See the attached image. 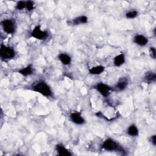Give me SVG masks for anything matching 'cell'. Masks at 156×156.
<instances>
[{"label":"cell","instance_id":"277c9868","mask_svg":"<svg viewBox=\"0 0 156 156\" xmlns=\"http://www.w3.org/2000/svg\"><path fill=\"white\" fill-rule=\"evenodd\" d=\"M49 35L47 30H43L41 29L40 25L35 26L30 32V36L39 40H46Z\"/></svg>","mask_w":156,"mask_h":156},{"label":"cell","instance_id":"ac0fdd59","mask_svg":"<svg viewBox=\"0 0 156 156\" xmlns=\"http://www.w3.org/2000/svg\"><path fill=\"white\" fill-rule=\"evenodd\" d=\"M126 17L128 19H133L137 16L138 12L136 10H130L126 13Z\"/></svg>","mask_w":156,"mask_h":156},{"label":"cell","instance_id":"8992f818","mask_svg":"<svg viewBox=\"0 0 156 156\" xmlns=\"http://www.w3.org/2000/svg\"><path fill=\"white\" fill-rule=\"evenodd\" d=\"M94 88L104 97L107 98L108 97L110 94V91L112 90V88H111L109 85L102 83L100 82L97 83L96 85L94 86Z\"/></svg>","mask_w":156,"mask_h":156},{"label":"cell","instance_id":"8fae6325","mask_svg":"<svg viewBox=\"0 0 156 156\" xmlns=\"http://www.w3.org/2000/svg\"><path fill=\"white\" fill-rule=\"evenodd\" d=\"M127 85H128L127 79L126 77H121L116 85V88L120 91H122L127 88Z\"/></svg>","mask_w":156,"mask_h":156},{"label":"cell","instance_id":"9a60e30c","mask_svg":"<svg viewBox=\"0 0 156 156\" xmlns=\"http://www.w3.org/2000/svg\"><path fill=\"white\" fill-rule=\"evenodd\" d=\"M127 133L131 136H137L139 134V130L135 124L130 125L127 129Z\"/></svg>","mask_w":156,"mask_h":156},{"label":"cell","instance_id":"ba28073f","mask_svg":"<svg viewBox=\"0 0 156 156\" xmlns=\"http://www.w3.org/2000/svg\"><path fill=\"white\" fill-rule=\"evenodd\" d=\"M55 150L58 155L61 156H71L72 154L66 149L62 144H57L55 145Z\"/></svg>","mask_w":156,"mask_h":156},{"label":"cell","instance_id":"ffe728a7","mask_svg":"<svg viewBox=\"0 0 156 156\" xmlns=\"http://www.w3.org/2000/svg\"><path fill=\"white\" fill-rule=\"evenodd\" d=\"M27 11H32L34 9V2L32 1H26V8Z\"/></svg>","mask_w":156,"mask_h":156},{"label":"cell","instance_id":"7a4b0ae2","mask_svg":"<svg viewBox=\"0 0 156 156\" xmlns=\"http://www.w3.org/2000/svg\"><path fill=\"white\" fill-rule=\"evenodd\" d=\"M102 149L107 151H116L120 152L121 153L125 152L124 148L116 141L111 138L106 139L102 143Z\"/></svg>","mask_w":156,"mask_h":156},{"label":"cell","instance_id":"2e32d148","mask_svg":"<svg viewBox=\"0 0 156 156\" xmlns=\"http://www.w3.org/2000/svg\"><path fill=\"white\" fill-rule=\"evenodd\" d=\"M71 24L73 25H78L80 24H85L88 22V18L85 15L79 16L74 19H73L71 21Z\"/></svg>","mask_w":156,"mask_h":156},{"label":"cell","instance_id":"4fadbf2b","mask_svg":"<svg viewBox=\"0 0 156 156\" xmlns=\"http://www.w3.org/2000/svg\"><path fill=\"white\" fill-rule=\"evenodd\" d=\"M125 62V56L124 54L121 53L114 57L113 64L115 66H121Z\"/></svg>","mask_w":156,"mask_h":156},{"label":"cell","instance_id":"9c48e42d","mask_svg":"<svg viewBox=\"0 0 156 156\" xmlns=\"http://www.w3.org/2000/svg\"><path fill=\"white\" fill-rule=\"evenodd\" d=\"M133 42L138 46H144L148 43V39L142 34H137L133 38Z\"/></svg>","mask_w":156,"mask_h":156},{"label":"cell","instance_id":"e0dca14e","mask_svg":"<svg viewBox=\"0 0 156 156\" xmlns=\"http://www.w3.org/2000/svg\"><path fill=\"white\" fill-rule=\"evenodd\" d=\"M144 79L147 82H155L156 80V74L155 73L150 71L147 72L144 76Z\"/></svg>","mask_w":156,"mask_h":156},{"label":"cell","instance_id":"7c38bea8","mask_svg":"<svg viewBox=\"0 0 156 156\" xmlns=\"http://www.w3.org/2000/svg\"><path fill=\"white\" fill-rule=\"evenodd\" d=\"M105 70V66L102 65H97L89 69L88 71L90 74L99 75L102 73Z\"/></svg>","mask_w":156,"mask_h":156},{"label":"cell","instance_id":"7402d4cb","mask_svg":"<svg viewBox=\"0 0 156 156\" xmlns=\"http://www.w3.org/2000/svg\"><path fill=\"white\" fill-rule=\"evenodd\" d=\"M149 141L152 143L153 146H155L156 145V135H153L151 136L149 138Z\"/></svg>","mask_w":156,"mask_h":156},{"label":"cell","instance_id":"3957f363","mask_svg":"<svg viewBox=\"0 0 156 156\" xmlns=\"http://www.w3.org/2000/svg\"><path fill=\"white\" fill-rule=\"evenodd\" d=\"M16 52L13 47L6 46L3 43L0 46V57L2 60H7L13 58L15 56Z\"/></svg>","mask_w":156,"mask_h":156},{"label":"cell","instance_id":"5bb4252c","mask_svg":"<svg viewBox=\"0 0 156 156\" xmlns=\"http://www.w3.org/2000/svg\"><path fill=\"white\" fill-rule=\"evenodd\" d=\"M18 73L23 76H28L33 74V68L31 64L28 65L27 66L23 68L18 71Z\"/></svg>","mask_w":156,"mask_h":156},{"label":"cell","instance_id":"6da1fadb","mask_svg":"<svg viewBox=\"0 0 156 156\" xmlns=\"http://www.w3.org/2000/svg\"><path fill=\"white\" fill-rule=\"evenodd\" d=\"M32 90L37 92L43 96L51 97L52 96V91L51 87L46 82L43 80H40L32 85Z\"/></svg>","mask_w":156,"mask_h":156},{"label":"cell","instance_id":"d6986e66","mask_svg":"<svg viewBox=\"0 0 156 156\" xmlns=\"http://www.w3.org/2000/svg\"><path fill=\"white\" fill-rule=\"evenodd\" d=\"M15 8L18 10H21L26 8V1H19L16 4Z\"/></svg>","mask_w":156,"mask_h":156},{"label":"cell","instance_id":"5b68a950","mask_svg":"<svg viewBox=\"0 0 156 156\" xmlns=\"http://www.w3.org/2000/svg\"><path fill=\"white\" fill-rule=\"evenodd\" d=\"M1 26L3 30L7 34H12L15 32V21L10 18H6L1 21Z\"/></svg>","mask_w":156,"mask_h":156},{"label":"cell","instance_id":"52a82bcc","mask_svg":"<svg viewBox=\"0 0 156 156\" xmlns=\"http://www.w3.org/2000/svg\"><path fill=\"white\" fill-rule=\"evenodd\" d=\"M69 118L71 121L77 125H82L85 122L84 118L82 116L80 112H73L69 115Z\"/></svg>","mask_w":156,"mask_h":156},{"label":"cell","instance_id":"44dd1931","mask_svg":"<svg viewBox=\"0 0 156 156\" xmlns=\"http://www.w3.org/2000/svg\"><path fill=\"white\" fill-rule=\"evenodd\" d=\"M149 53H150V55L151 57L155 59L156 57V49L154 47H151L149 48Z\"/></svg>","mask_w":156,"mask_h":156},{"label":"cell","instance_id":"30bf717a","mask_svg":"<svg viewBox=\"0 0 156 156\" xmlns=\"http://www.w3.org/2000/svg\"><path fill=\"white\" fill-rule=\"evenodd\" d=\"M58 58L64 65H69L71 62V57L69 55L65 53H60L58 55Z\"/></svg>","mask_w":156,"mask_h":156}]
</instances>
